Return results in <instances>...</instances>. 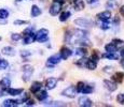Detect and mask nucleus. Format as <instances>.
I'll return each instance as SVG.
<instances>
[{
	"label": "nucleus",
	"instance_id": "nucleus-23",
	"mask_svg": "<svg viewBox=\"0 0 124 107\" xmlns=\"http://www.w3.org/2000/svg\"><path fill=\"white\" fill-rule=\"evenodd\" d=\"M105 49H106L107 53H116V46L113 44L112 42L111 43H108V44H106V46H105Z\"/></svg>",
	"mask_w": 124,
	"mask_h": 107
},
{
	"label": "nucleus",
	"instance_id": "nucleus-52",
	"mask_svg": "<svg viewBox=\"0 0 124 107\" xmlns=\"http://www.w3.org/2000/svg\"><path fill=\"white\" fill-rule=\"evenodd\" d=\"M0 41H1V37H0Z\"/></svg>",
	"mask_w": 124,
	"mask_h": 107
},
{
	"label": "nucleus",
	"instance_id": "nucleus-20",
	"mask_svg": "<svg viewBox=\"0 0 124 107\" xmlns=\"http://www.w3.org/2000/svg\"><path fill=\"white\" fill-rule=\"evenodd\" d=\"M2 54L3 55H6V56H14V55L16 54V51H15V49L13 48V47H11V46H6V47H3L2 48Z\"/></svg>",
	"mask_w": 124,
	"mask_h": 107
},
{
	"label": "nucleus",
	"instance_id": "nucleus-47",
	"mask_svg": "<svg viewBox=\"0 0 124 107\" xmlns=\"http://www.w3.org/2000/svg\"><path fill=\"white\" fill-rule=\"evenodd\" d=\"M3 95H6V91H4V90H0V97L1 96H3Z\"/></svg>",
	"mask_w": 124,
	"mask_h": 107
},
{
	"label": "nucleus",
	"instance_id": "nucleus-40",
	"mask_svg": "<svg viewBox=\"0 0 124 107\" xmlns=\"http://www.w3.org/2000/svg\"><path fill=\"white\" fill-rule=\"evenodd\" d=\"M30 55H31V51L30 50H22L21 51V56H22L23 58H27V57H29Z\"/></svg>",
	"mask_w": 124,
	"mask_h": 107
},
{
	"label": "nucleus",
	"instance_id": "nucleus-25",
	"mask_svg": "<svg viewBox=\"0 0 124 107\" xmlns=\"http://www.w3.org/2000/svg\"><path fill=\"white\" fill-rule=\"evenodd\" d=\"M86 68L89 69V70H91V71L96 70L97 61H94V60H92V59H89V60H87V62H86Z\"/></svg>",
	"mask_w": 124,
	"mask_h": 107
},
{
	"label": "nucleus",
	"instance_id": "nucleus-16",
	"mask_svg": "<svg viewBox=\"0 0 124 107\" xmlns=\"http://www.w3.org/2000/svg\"><path fill=\"white\" fill-rule=\"evenodd\" d=\"M22 104L20 102V100H6V101L2 103V106L4 107H15L17 105Z\"/></svg>",
	"mask_w": 124,
	"mask_h": 107
},
{
	"label": "nucleus",
	"instance_id": "nucleus-2",
	"mask_svg": "<svg viewBox=\"0 0 124 107\" xmlns=\"http://www.w3.org/2000/svg\"><path fill=\"white\" fill-rule=\"evenodd\" d=\"M76 88H77V91L80 92V93H83V94H90L93 92V90H94V88H93V86L91 85H87L85 84V82H79L76 86Z\"/></svg>",
	"mask_w": 124,
	"mask_h": 107
},
{
	"label": "nucleus",
	"instance_id": "nucleus-13",
	"mask_svg": "<svg viewBox=\"0 0 124 107\" xmlns=\"http://www.w3.org/2000/svg\"><path fill=\"white\" fill-rule=\"evenodd\" d=\"M7 93L10 94L12 96H17V95H21V94L23 93L24 90L22 88H9V89L6 90Z\"/></svg>",
	"mask_w": 124,
	"mask_h": 107
},
{
	"label": "nucleus",
	"instance_id": "nucleus-44",
	"mask_svg": "<svg viewBox=\"0 0 124 107\" xmlns=\"http://www.w3.org/2000/svg\"><path fill=\"white\" fill-rule=\"evenodd\" d=\"M87 3L90 4V6H94V4L98 3V0H86Z\"/></svg>",
	"mask_w": 124,
	"mask_h": 107
},
{
	"label": "nucleus",
	"instance_id": "nucleus-51",
	"mask_svg": "<svg viewBox=\"0 0 124 107\" xmlns=\"http://www.w3.org/2000/svg\"><path fill=\"white\" fill-rule=\"evenodd\" d=\"M16 1H17V2H20V1H23V0H16Z\"/></svg>",
	"mask_w": 124,
	"mask_h": 107
},
{
	"label": "nucleus",
	"instance_id": "nucleus-39",
	"mask_svg": "<svg viewBox=\"0 0 124 107\" xmlns=\"http://www.w3.org/2000/svg\"><path fill=\"white\" fill-rule=\"evenodd\" d=\"M46 105H50V106H65L66 104H64L63 102H52V103H47Z\"/></svg>",
	"mask_w": 124,
	"mask_h": 107
},
{
	"label": "nucleus",
	"instance_id": "nucleus-45",
	"mask_svg": "<svg viewBox=\"0 0 124 107\" xmlns=\"http://www.w3.org/2000/svg\"><path fill=\"white\" fill-rule=\"evenodd\" d=\"M119 24H120V17L116 15V17H114V25H116V26H119Z\"/></svg>",
	"mask_w": 124,
	"mask_h": 107
},
{
	"label": "nucleus",
	"instance_id": "nucleus-49",
	"mask_svg": "<svg viewBox=\"0 0 124 107\" xmlns=\"http://www.w3.org/2000/svg\"><path fill=\"white\" fill-rule=\"evenodd\" d=\"M120 63H121V65H122V68L124 69V58L122 59V60H121V62H120Z\"/></svg>",
	"mask_w": 124,
	"mask_h": 107
},
{
	"label": "nucleus",
	"instance_id": "nucleus-32",
	"mask_svg": "<svg viewBox=\"0 0 124 107\" xmlns=\"http://www.w3.org/2000/svg\"><path fill=\"white\" fill-rule=\"evenodd\" d=\"M9 15H10V13L7 9H0V18L1 19H7L9 17Z\"/></svg>",
	"mask_w": 124,
	"mask_h": 107
},
{
	"label": "nucleus",
	"instance_id": "nucleus-28",
	"mask_svg": "<svg viewBox=\"0 0 124 107\" xmlns=\"http://www.w3.org/2000/svg\"><path fill=\"white\" fill-rule=\"evenodd\" d=\"M71 16V13L69 11H65V12H63V13L59 15V20L61 21H66V20H68L69 19V17Z\"/></svg>",
	"mask_w": 124,
	"mask_h": 107
},
{
	"label": "nucleus",
	"instance_id": "nucleus-17",
	"mask_svg": "<svg viewBox=\"0 0 124 107\" xmlns=\"http://www.w3.org/2000/svg\"><path fill=\"white\" fill-rule=\"evenodd\" d=\"M36 97H37L38 101L40 102H44L47 99V92L45 90H39L38 92H36Z\"/></svg>",
	"mask_w": 124,
	"mask_h": 107
},
{
	"label": "nucleus",
	"instance_id": "nucleus-26",
	"mask_svg": "<svg viewBox=\"0 0 124 107\" xmlns=\"http://www.w3.org/2000/svg\"><path fill=\"white\" fill-rule=\"evenodd\" d=\"M76 55H77V56H80V57H85L87 55L86 48H85V47H83V46L77 48V49H76Z\"/></svg>",
	"mask_w": 124,
	"mask_h": 107
},
{
	"label": "nucleus",
	"instance_id": "nucleus-19",
	"mask_svg": "<svg viewBox=\"0 0 124 107\" xmlns=\"http://www.w3.org/2000/svg\"><path fill=\"white\" fill-rule=\"evenodd\" d=\"M124 79V73L123 72H116L112 75V80L116 84H120L122 82Z\"/></svg>",
	"mask_w": 124,
	"mask_h": 107
},
{
	"label": "nucleus",
	"instance_id": "nucleus-5",
	"mask_svg": "<svg viewBox=\"0 0 124 107\" xmlns=\"http://www.w3.org/2000/svg\"><path fill=\"white\" fill-rule=\"evenodd\" d=\"M77 88L75 87V86H70V87L66 88L65 90H63V92H62V95L64 96H67L69 99H75L76 96H77Z\"/></svg>",
	"mask_w": 124,
	"mask_h": 107
},
{
	"label": "nucleus",
	"instance_id": "nucleus-24",
	"mask_svg": "<svg viewBox=\"0 0 124 107\" xmlns=\"http://www.w3.org/2000/svg\"><path fill=\"white\" fill-rule=\"evenodd\" d=\"M102 57L106 59H109V60H118L119 59V55L116 53H106L102 55Z\"/></svg>",
	"mask_w": 124,
	"mask_h": 107
},
{
	"label": "nucleus",
	"instance_id": "nucleus-36",
	"mask_svg": "<svg viewBox=\"0 0 124 107\" xmlns=\"http://www.w3.org/2000/svg\"><path fill=\"white\" fill-rule=\"evenodd\" d=\"M22 39V35L20 34V33H12L11 34V40L14 42H17L20 41V40Z\"/></svg>",
	"mask_w": 124,
	"mask_h": 107
},
{
	"label": "nucleus",
	"instance_id": "nucleus-41",
	"mask_svg": "<svg viewBox=\"0 0 124 107\" xmlns=\"http://www.w3.org/2000/svg\"><path fill=\"white\" fill-rule=\"evenodd\" d=\"M27 24H28V21H27V20H21V19H17V20L14 21V25H16V26H20V25H27Z\"/></svg>",
	"mask_w": 124,
	"mask_h": 107
},
{
	"label": "nucleus",
	"instance_id": "nucleus-1",
	"mask_svg": "<svg viewBox=\"0 0 124 107\" xmlns=\"http://www.w3.org/2000/svg\"><path fill=\"white\" fill-rule=\"evenodd\" d=\"M49 40V30L45 28H41L38 30L37 33H35V41L39 43H45Z\"/></svg>",
	"mask_w": 124,
	"mask_h": 107
},
{
	"label": "nucleus",
	"instance_id": "nucleus-29",
	"mask_svg": "<svg viewBox=\"0 0 124 107\" xmlns=\"http://www.w3.org/2000/svg\"><path fill=\"white\" fill-rule=\"evenodd\" d=\"M89 59H86L85 57H81V59H79L78 61H76V64H77L79 68H84V66H86V62Z\"/></svg>",
	"mask_w": 124,
	"mask_h": 107
},
{
	"label": "nucleus",
	"instance_id": "nucleus-14",
	"mask_svg": "<svg viewBox=\"0 0 124 107\" xmlns=\"http://www.w3.org/2000/svg\"><path fill=\"white\" fill-rule=\"evenodd\" d=\"M61 58L64 59V60H66V59H68L69 57L72 55V50H71L70 48H68V47H63V48L61 49Z\"/></svg>",
	"mask_w": 124,
	"mask_h": 107
},
{
	"label": "nucleus",
	"instance_id": "nucleus-46",
	"mask_svg": "<svg viewBox=\"0 0 124 107\" xmlns=\"http://www.w3.org/2000/svg\"><path fill=\"white\" fill-rule=\"evenodd\" d=\"M119 12H120V14L122 16H124V6H122L120 9H119Z\"/></svg>",
	"mask_w": 124,
	"mask_h": 107
},
{
	"label": "nucleus",
	"instance_id": "nucleus-21",
	"mask_svg": "<svg viewBox=\"0 0 124 107\" xmlns=\"http://www.w3.org/2000/svg\"><path fill=\"white\" fill-rule=\"evenodd\" d=\"M41 88H42L41 82H32L31 86H30V92L36 93V92H38L39 90H41Z\"/></svg>",
	"mask_w": 124,
	"mask_h": 107
},
{
	"label": "nucleus",
	"instance_id": "nucleus-10",
	"mask_svg": "<svg viewBox=\"0 0 124 107\" xmlns=\"http://www.w3.org/2000/svg\"><path fill=\"white\" fill-rule=\"evenodd\" d=\"M111 18V12L110 11H104L101 13L97 14V19L102 21H108Z\"/></svg>",
	"mask_w": 124,
	"mask_h": 107
},
{
	"label": "nucleus",
	"instance_id": "nucleus-35",
	"mask_svg": "<svg viewBox=\"0 0 124 107\" xmlns=\"http://www.w3.org/2000/svg\"><path fill=\"white\" fill-rule=\"evenodd\" d=\"M90 59H92V60L97 61V62H98V60L101 59V55H99L98 50H94V51H93V53H92V56H91Z\"/></svg>",
	"mask_w": 124,
	"mask_h": 107
},
{
	"label": "nucleus",
	"instance_id": "nucleus-48",
	"mask_svg": "<svg viewBox=\"0 0 124 107\" xmlns=\"http://www.w3.org/2000/svg\"><path fill=\"white\" fill-rule=\"evenodd\" d=\"M0 24H1V25H6L7 19H1V18H0Z\"/></svg>",
	"mask_w": 124,
	"mask_h": 107
},
{
	"label": "nucleus",
	"instance_id": "nucleus-37",
	"mask_svg": "<svg viewBox=\"0 0 124 107\" xmlns=\"http://www.w3.org/2000/svg\"><path fill=\"white\" fill-rule=\"evenodd\" d=\"M116 102L120 103V104H122V105H124V93L118 94V96H116Z\"/></svg>",
	"mask_w": 124,
	"mask_h": 107
},
{
	"label": "nucleus",
	"instance_id": "nucleus-15",
	"mask_svg": "<svg viewBox=\"0 0 124 107\" xmlns=\"http://www.w3.org/2000/svg\"><path fill=\"white\" fill-rule=\"evenodd\" d=\"M70 2L72 3L73 8H75L77 11H82L83 9H84V6H85L84 1H83V0H70Z\"/></svg>",
	"mask_w": 124,
	"mask_h": 107
},
{
	"label": "nucleus",
	"instance_id": "nucleus-27",
	"mask_svg": "<svg viewBox=\"0 0 124 107\" xmlns=\"http://www.w3.org/2000/svg\"><path fill=\"white\" fill-rule=\"evenodd\" d=\"M98 27L102 30H108L110 28V23L108 21H102V20H99L98 21Z\"/></svg>",
	"mask_w": 124,
	"mask_h": 107
},
{
	"label": "nucleus",
	"instance_id": "nucleus-11",
	"mask_svg": "<svg viewBox=\"0 0 124 107\" xmlns=\"http://www.w3.org/2000/svg\"><path fill=\"white\" fill-rule=\"evenodd\" d=\"M57 86V79L54 77H51V78H47L45 80V88L47 90H53Z\"/></svg>",
	"mask_w": 124,
	"mask_h": 107
},
{
	"label": "nucleus",
	"instance_id": "nucleus-22",
	"mask_svg": "<svg viewBox=\"0 0 124 107\" xmlns=\"http://www.w3.org/2000/svg\"><path fill=\"white\" fill-rule=\"evenodd\" d=\"M41 13H42L41 9H40L38 6L34 4V6H31V11H30V15H31V17H38Z\"/></svg>",
	"mask_w": 124,
	"mask_h": 107
},
{
	"label": "nucleus",
	"instance_id": "nucleus-7",
	"mask_svg": "<svg viewBox=\"0 0 124 107\" xmlns=\"http://www.w3.org/2000/svg\"><path fill=\"white\" fill-rule=\"evenodd\" d=\"M62 11V3L57 1H54L50 6V14L52 16H56L57 14H59V12Z\"/></svg>",
	"mask_w": 124,
	"mask_h": 107
},
{
	"label": "nucleus",
	"instance_id": "nucleus-4",
	"mask_svg": "<svg viewBox=\"0 0 124 107\" xmlns=\"http://www.w3.org/2000/svg\"><path fill=\"white\" fill-rule=\"evenodd\" d=\"M32 73H34V68H32L31 65H24L23 66V80L25 82H27L28 80L30 79V77H31Z\"/></svg>",
	"mask_w": 124,
	"mask_h": 107
},
{
	"label": "nucleus",
	"instance_id": "nucleus-9",
	"mask_svg": "<svg viewBox=\"0 0 124 107\" xmlns=\"http://www.w3.org/2000/svg\"><path fill=\"white\" fill-rule=\"evenodd\" d=\"M78 104H79V106H82V107H91V106H93V102L86 96L79 97V100H78Z\"/></svg>",
	"mask_w": 124,
	"mask_h": 107
},
{
	"label": "nucleus",
	"instance_id": "nucleus-50",
	"mask_svg": "<svg viewBox=\"0 0 124 107\" xmlns=\"http://www.w3.org/2000/svg\"><path fill=\"white\" fill-rule=\"evenodd\" d=\"M121 55H122V57H123V58H124V47H123V48H122V51H121Z\"/></svg>",
	"mask_w": 124,
	"mask_h": 107
},
{
	"label": "nucleus",
	"instance_id": "nucleus-30",
	"mask_svg": "<svg viewBox=\"0 0 124 107\" xmlns=\"http://www.w3.org/2000/svg\"><path fill=\"white\" fill-rule=\"evenodd\" d=\"M118 4H119V1H116V0H109L107 2L106 6H107V9H116Z\"/></svg>",
	"mask_w": 124,
	"mask_h": 107
},
{
	"label": "nucleus",
	"instance_id": "nucleus-33",
	"mask_svg": "<svg viewBox=\"0 0 124 107\" xmlns=\"http://www.w3.org/2000/svg\"><path fill=\"white\" fill-rule=\"evenodd\" d=\"M9 68V62L6 59H0V71H4Z\"/></svg>",
	"mask_w": 124,
	"mask_h": 107
},
{
	"label": "nucleus",
	"instance_id": "nucleus-34",
	"mask_svg": "<svg viewBox=\"0 0 124 107\" xmlns=\"http://www.w3.org/2000/svg\"><path fill=\"white\" fill-rule=\"evenodd\" d=\"M71 40H72V31L71 30H67L65 32V42L71 43Z\"/></svg>",
	"mask_w": 124,
	"mask_h": 107
},
{
	"label": "nucleus",
	"instance_id": "nucleus-31",
	"mask_svg": "<svg viewBox=\"0 0 124 107\" xmlns=\"http://www.w3.org/2000/svg\"><path fill=\"white\" fill-rule=\"evenodd\" d=\"M112 43L116 46V48H123V47H124V41H123V40L113 39L112 40Z\"/></svg>",
	"mask_w": 124,
	"mask_h": 107
},
{
	"label": "nucleus",
	"instance_id": "nucleus-12",
	"mask_svg": "<svg viewBox=\"0 0 124 107\" xmlns=\"http://www.w3.org/2000/svg\"><path fill=\"white\" fill-rule=\"evenodd\" d=\"M11 84H12V82H11L10 78L3 77L1 80H0V89H2V90L6 91L7 89H9V88L11 87Z\"/></svg>",
	"mask_w": 124,
	"mask_h": 107
},
{
	"label": "nucleus",
	"instance_id": "nucleus-43",
	"mask_svg": "<svg viewBox=\"0 0 124 107\" xmlns=\"http://www.w3.org/2000/svg\"><path fill=\"white\" fill-rule=\"evenodd\" d=\"M25 104H26V106H34L35 105V101L32 99H27L25 101Z\"/></svg>",
	"mask_w": 124,
	"mask_h": 107
},
{
	"label": "nucleus",
	"instance_id": "nucleus-8",
	"mask_svg": "<svg viewBox=\"0 0 124 107\" xmlns=\"http://www.w3.org/2000/svg\"><path fill=\"white\" fill-rule=\"evenodd\" d=\"M104 86H105V88H106L108 91H110V92H113V91H116V90L118 89V84L114 82L113 80L105 79L104 80Z\"/></svg>",
	"mask_w": 124,
	"mask_h": 107
},
{
	"label": "nucleus",
	"instance_id": "nucleus-42",
	"mask_svg": "<svg viewBox=\"0 0 124 107\" xmlns=\"http://www.w3.org/2000/svg\"><path fill=\"white\" fill-rule=\"evenodd\" d=\"M102 71H104L105 73H111L113 71V68L111 65H107V66H105V68L102 69Z\"/></svg>",
	"mask_w": 124,
	"mask_h": 107
},
{
	"label": "nucleus",
	"instance_id": "nucleus-18",
	"mask_svg": "<svg viewBox=\"0 0 124 107\" xmlns=\"http://www.w3.org/2000/svg\"><path fill=\"white\" fill-rule=\"evenodd\" d=\"M34 41H35V33H30V34L23 35V44L24 45L31 44Z\"/></svg>",
	"mask_w": 124,
	"mask_h": 107
},
{
	"label": "nucleus",
	"instance_id": "nucleus-6",
	"mask_svg": "<svg viewBox=\"0 0 124 107\" xmlns=\"http://www.w3.org/2000/svg\"><path fill=\"white\" fill-rule=\"evenodd\" d=\"M62 58H61V55H52V56L49 57L46 61V66H50V68H53L54 65L58 64L61 62Z\"/></svg>",
	"mask_w": 124,
	"mask_h": 107
},
{
	"label": "nucleus",
	"instance_id": "nucleus-38",
	"mask_svg": "<svg viewBox=\"0 0 124 107\" xmlns=\"http://www.w3.org/2000/svg\"><path fill=\"white\" fill-rule=\"evenodd\" d=\"M34 27H28V28H26L25 30L23 31V35H26V34H30V33H35L34 32Z\"/></svg>",
	"mask_w": 124,
	"mask_h": 107
},
{
	"label": "nucleus",
	"instance_id": "nucleus-3",
	"mask_svg": "<svg viewBox=\"0 0 124 107\" xmlns=\"http://www.w3.org/2000/svg\"><path fill=\"white\" fill-rule=\"evenodd\" d=\"M75 24L77 26H79L80 28H83V29L91 28V27H93V25H94V23H93L91 19H87V18H79V19H76Z\"/></svg>",
	"mask_w": 124,
	"mask_h": 107
}]
</instances>
